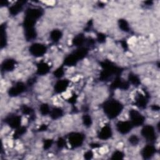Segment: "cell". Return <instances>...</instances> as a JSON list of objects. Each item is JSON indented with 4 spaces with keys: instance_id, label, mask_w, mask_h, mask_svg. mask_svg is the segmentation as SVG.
Masks as SVG:
<instances>
[{
    "instance_id": "6da1fadb",
    "label": "cell",
    "mask_w": 160,
    "mask_h": 160,
    "mask_svg": "<svg viewBox=\"0 0 160 160\" xmlns=\"http://www.w3.org/2000/svg\"><path fill=\"white\" fill-rule=\"evenodd\" d=\"M123 109L122 104L115 100H110L104 105V111L110 118H114L121 113Z\"/></svg>"
},
{
    "instance_id": "7a4b0ae2",
    "label": "cell",
    "mask_w": 160,
    "mask_h": 160,
    "mask_svg": "<svg viewBox=\"0 0 160 160\" xmlns=\"http://www.w3.org/2000/svg\"><path fill=\"white\" fill-rule=\"evenodd\" d=\"M129 116L131 118V123L133 126H139L144 123V116L136 110H131L129 112Z\"/></svg>"
},
{
    "instance_id": "3957f363",
    "label": "cell",
    "mask_w": 160,
    "mask_h": 160,
    "mask_svg": "<svg viewBox=\"0 0 160 160\" xmlns=\"http://www.w3.org/2000/svg\"><path fill=\"white\" fill-rule=\"evenodd\" d=\"M29 51L33 56L39 57L43 56L46 53V48L43 44L39 43H35L32 44L29 48Z\"/></svg>"
},
{
    "instance_id": "277c9868",
    "label": "cell",
    "mask_w": 160,
    "mask_h": 160,
    "mask_svg": "<svg viewBox=\"0 0 160 160\" xmlns=\"http://www.w3.org/2000/svg\"><path fill=\"white\" fill-rule=\"evenodd\" d=\"M84 136L80 133H73L69 135V141L73 147L76 148L81 146L83 142Z\"/></svg>"
},
{
    "instance_id": "5b68a950",
    "label": "cell",
    "mask_w": 160,
    "mask_h": 160,
    "mask_svg": "<svg viewBox=\"0 0 160 160\" xmlns=\"http://www.w3.org/2000/svg\"><path fill=\"white\" fill-rule=\"evenodd\" d=\"M141 134L144 138H145L148 140V141H152L155 139V134H156V133H155L153 127H152L151 126H149V125H148V126H144L143 128L141 131Z\"/></svg>"
},
{
    "instance_id": "8992f818",
    "label": "cell",
    "mask_w": 160,
    "mask_h": 160,
    "mask_svg": "<svg viewBox=\"0 0 160 160\" xmlns=\"http://www.w3.org/2000/svg\"><path fill=\"white\" fill-rule=\"evenodd\" d=\"M42 11L39 8H31L26 11V18L29 19L33 21H36L42 15Z\"/></svg>"
},
{
    "instance_id": "52a82bcc",
    "label": "cell",
    "mask_w": 160,
    "mask_h": 160,
    "mask_svg": "<svg viewBox=\"0 0 160 160\" xmlns=\"http://www.w3.org/2000/svg\"><path fill=\"white\" fill-rule=\"evenodd\" d=\"M133 127L131 122L120 121L117 124V129L121 134H126L129 133Z\"/></svg>"
},
{
    "instance_id": "ba28073f",
    "label": "cell",
    "mask_w": 160,
    "mask_h": 160,
    "mask_svg": "<svg viewBox=\"0 0 160 160\" xmlns=\"http://www.w3.org/2000/svg\"><path fill=\"white\" fill-rule=\"evenodd\" d=\"M25 88H25V86L23 83H18L14 86L12 87L9 89V94L10 96H18L19 94H21L23 92H24Z\"/></svg>"
},
{
    "instance_id": "9c48e42d",
    "label": "cell",
    "mask_w": 160,
    "mask_h": 160,
    "mask_svg": "<svg viewBox=\"0 0 160 160\" xmlns=\"http://www.w3.org/2000/svg\"><path fill=\"white\" fill-rule=\"evenodd\" d=\"M21 117L18 116H10L7 119V123L10 126L13 128H18L20 126V124H21Z\"/></svg>"
},
{
    "instance_id": "30bf717a",
    "label": "cell",
    "mask_w": 160,
    "mask_h": 160,
    "mask_svg": "<svg viewBox=\"0 0 160 160\" xmlns=\"http://www.w3.org/2000/svg\"><path fill=\"white\" fill-rule=\"evenodd\" d=\"M111 135L112 131L111 127H109V126H105L101 129V131H100L99 133V138L101 139L105 140L109 139L111 136Z\"/></svg>"
},
{
    "instance_id": "8fae6325",
    "label": "cell",
    "mask_w": 160,
    "mask_h": 160,
    "mask_svg": "<svg viewBox=\"0 0 160 160\" xmlns=\"http://www.w3.org/2000/svg\"><path fill=\"white\" fill-rule=\"evenodd\" d=\"M69 82L66 79L60 80L56 85H55V91L58 93H63L64 91H66L68 86Z\"/></svg>"
},
{
    "instance_id": "7c38bea8",
    "label": "cell",
    "mask_w": 160,
    "mask_h": 160,
    "mask_svg": "<svg viewBox=\"0 0 160 160\" xmlns=\"http://www.w3.org/2000/svg\"><path fill=\"white\" fill-rule=\"evenodd\" d=\"M15 62L13 59H7L2 64V69L4 71H9L13 70L14 68Z\"/></svg>"
},
{
    "instance_id": "4fadbf2b",
    "label": "cell",
    "mask_w": 160,
    "mask_h": 160,
    "mask_svg": "<svg viewBox=\"0 0 160 160\" xmlns=\"http://www.w3.org/2000/svg\"><path fill=\"white\" fill-rule=\"evenodd\" d=\"M49 70V66L48 65L45 63H40L38 65V69H37V73L39 74L44 75L46 74Z\"/></svg>"
},
{
    "instance_id": "5bb4252c",
    "label": "cell",
    "mask_w": 160,
    "mask_h": 160,
    "mask_svg": "<svg viewBox=\"0 0 160 160\" xmlns=\"http://www.w3.org/2000/svg\"><path fill=\"white\" fill-rule=\"evenodd\" d=\"M155 152V149L152 146H147L145 147L142 152L143 156L145 158H148L152 156Z\"/></svg>"
},
{
    "instance_id": "9a60e30c",
    "label": "cell",
    "mask_w": 160,
    "mask_h": 160,
    "mask_svg": "<svg viewBox=\"0 0 160 160\" xmlns=\"http://www.w3.org/2000/svg\"><path fill=\"white\" fill-rule=\"evenodd\" d=\"M22 7L23 4L21 3V2H18L9 8V12L13 15H16L19 11H21Z\"/></svg>"
},
{
    "instance_id": "2e32d148",
    "label": "cell",
    "mask_w": 160,
    "mask_h": 160,
    "mask_svg": "<svg viewBox=\"0 0 160 160\" xmlns=\"http://www.w3.org/2000/svg\"><path fill=\"white\" fill-rule=\"evenodd\" d=\"M78 61V59L77 57L75 56V54H71L69 55V56H68L66 59H65L64 63L68 66H72V65H74L77 63Z\"/></svg>"
},
{
    "instance_id": "e0dca14e",
    "label": "cell",
    "mask_w": 160,
    "mask_h": 160,
    "mask_svg": "<svg viewBox=\"0 0 160 160\" xmlns=\"http://www.w3.org/2000/svg\"><path fill=\"white\" fill-rule=\"evenodd\" d=\"M50 36H51V38L53 41L57 42L61 38L62 33L61 31H59V30L55 29V30H53V31L51 33Z\"/></svg>"
},
{
    "instance_id": "ac0fdd59",
    "label": "cell",
    "mask_w": 160,
    "mask_h": 160,
    "mask_svg": "<svg viewBox=\"0 0 160 160\" xmlns=\"http://www.w3.org/2000/svg\"><path fill=\"white\" fill-rule=\"evenodd\" d=\"M50 115L53 119H58L63 115V111L60 108H55L53 109L51 111H50Z\"/></svg>"
},
{
    "instance_id": "d6986e66",
    "label": "cell",
    "mask_w": 160,
    "mask_h": 160,
    "mask_svg": "<svg viewBox=\"0 0 160 160\" xmlns=\"http://www.w3.org/2000/svg\"><path fill=\"white\" fill-rule=\"evenodd\" d=\"M25 36H26V38L27 40L32 39L36 37V31H35L34 28L26 29Z\"/></svg>"
},
{
    "instance_id": "ffe728a7",
    "label": "cell",
    "mask_w": 160,
    "mask_h": 160,
    "mask_svg": "<svg viewBox=\"0 0 160 160\" xmlns=\"http://www.w3.org/2000/svg\"><path fill=\"white\" fill-rule=\"evenodd\" d=\"M119 24L120 28H121L123 31H129L128 23H127L126 20L119 19Z\"/></svg>"
},
{
    "instance_id": "44dd1931",
    "label": "cell",
    "mask_w": 160,
    "mask_h": 160,
    "mask_svg": "<svg viewBox=\"0 0 160 160\" xmlns=\"http://www.w3.org/2000/svg\"><path fill=\"white\" fill-rule=\"evenodd\" d=\"M147 103V101L146 98H145L144 96H143L142 95L141 96H139L138 98H137V104L139 107L141 108H144L146 106Z\"/></svg>"
},
{
    "instance_id": "7402d4cb",
    "label": "cell",
    "mask_w": 160,
    "mask_h": 160,
    "mask_svg": "<svg viewBox=\"0 0 160 160\" xmlns=\"http://www.w3.org/2000/svg\"><path fill=\"white\" fill-rule=\"evenodd\" d=\"M84 42V37L81 35H79L76 36L73 40V43L76 45V46H80Z\"/></svg>"
},
{
    "instance_id": "603a6c76",
    "label": "cell",
    "mask_w": 160,
    "mask_h": 160,
    "mask_svg": "<svg viewBox=\"0 0 160 160\" xmlns=\"http://www.w3.org/2000/svg\"><path fill=\"white\" fill-rule=\"evenodd\" d=\"M129 81H131V83L134 84L138 85L140 83L139 79H138V78L135 74H129Z\"/></svg>"
},
{
    "instance_id": "cb8c5ba5",
    "label": "cell",
    "mask_w": 160,
    "mask_h": 160,
    "mask_svg": "<svg viewBox=\"0 0 160 160\" xmlns=\"http://www.w3.org/2000/svg\"><path fill=\"white\" fill-rule=\"evenodd\" d=\"M83 121L84 124L86 126H90L92 123L91 118L89 116V115H84L83 118Z\"/></svg>"
},
{
    "instance_id": "d4e9b609",
    "label": "cell",
    "mask_w": 160,
    "mask_h": 160,
    "mask_svg": "<svg viewBox=\"0 0 160 160\" xmlns=\"http://www.w3.org/2000/svg\"><path fill=\"white\" fill-rule=\"evenodd\" d=\"M40 111H41V114L43 115H46L48 114L50 112L49 106L46 104H42L41 107H40Z\"/></svg>"
},
{
    "instance_id": "484cf974",
    "label": "cell",
    "mask_w": 160,
    "mask_h": 160,
    "mask_svg": "<svg viewBox=\"0 0 160 160\" xmlns=\"http://www.w3.org/2000/svg\"><path fill=\"white\" fill-rule=\"evenodd\" d=\"M63 74H64V71L62 68H59L57 69L54 73V76L57 78H61V76H63Z\"/></svg>"
},
{
    "instance_id": "4316f807",
    "label": "cell",
    "mask_w": 160,
    "mask_h": 160,
    "mask_svg": "<svg viewBox=\"0 0 160 160\" xmlns=\"http://www.w3.org/2000/svg\"><path fill=\"white\" fill-rule=\"evenodd\" d=\"M129 141L132 144L134 145V144H138V143L139 142V139L136 136H135V135H133V136H131V137L129 138Z\"/></svg>"
},
{
    "instance_id": "83f0119b",
    "label": "cell",
    "mask_w": 160,
    "mask_h": 160,
    "mask_svg": "<svg viewBox=\"0 0 160 160\" xmlns=\"http://www.w3.org/2000/svg\"><path fill=\"white\" fill-rule=\"evenodd\" d=\"M123 157V154L121 151H116L113 154V159H121Z\"/></svg>"
},
{
    "instance_id": "f1b7e54d",
    "label": "cell",
    "mask_w": 160,
    "mask_h": 160,
    "mask_svg": "<svg viewBox=\"0 0 160 160\" xmlns=\"http://www.w3.org/2000/svg\"><path fill=\"white\" fill-rule=\"evenodd\" d=\"M25 132H26V128L24 127L18 128L17 131L16 133V135L17 136H21V134H23Z\"/></svg>"
},
{
    "instance_id": "f546056e",
    "label": "cell",
    "mask_w": 160,
    "mask_h": 160,
    "mask_svg": "<svg viewBox=\"0 0 160 160\" xmlns=\"http://www.w3.org/2000/svg\"><path fill=\"white\" fill-rule=\"evenodd\" d=\"M52 143H53V141L51 139L46 140V141H45V143H44V148L45 149H48L49 148H50L51 146Z\"/></svg>"
},
{
    "instance_id": "4dcf8cb0",
    "label": "cell",
    "mask_w": 160,
    "mask_h": 160,
    "mask_svg": "<svg viewBox=\"0 0 160 160\" xmlns=\"http://www.w3.org/2000/svg\"><path fill=\"white\" fill-rule=\"evenodd\" d=\"M23 113L24 114H30L31 112V109L30 108L28 107V106H24V108H23Z\"/></svg>"
},
{
    "instance_id": "1f68e13d",
    "label": "cell",
    "mask_w": 160,
    "mask_h": 160,
    "mask_svg": "<svg viewBox=\"0 0 160 160\" xmlns=\"http://www.w3.org/2000/svg\"><path fill=\"white\" fill-rule=\"evenodd\" d=\"M57 144H58V146L59 148H62L64 146V139H62V138H60L58 139V143H57Z\"/></svg>"
},
{
    "instance_id": "d6a6232c",
    "label": "cell",
    "mask_w": 160,
    "mask_h": 160,
    "mask_svg": "<svg viewBox=\"0 0 160 160\" xmlns=\"http://www.w3.org/2000/svg\"><path fill=\"white\" fill-rule=\"evenodd\" d=\"M105 39H106V37H105V36L104 34H99L98 36V41L99 42H103L104 41Z\"/></svg>"
},
{
    "instance_id": "836d02e7",
    "label": "cell",
    "mask_w": 160,
    "mask_h": 160,
    "mask_svg": "<svg viewBox=\"0 0 160 160\" xmlns=\"http://www.w3.org/2000/svg\"><path fill=\"white\" fill-rule=\"evenodd\" d=\"M93 153L91 151H88V152H86V153H85L84 157L86 159H91L93 157Z\"/></svg>"
},
{
    "instance_id": "e575fe53",
    "label": "cell",
    "mask_w": 160,
    "mask_h": 160,
    "mask_svg": "<svg viewBox=\"0 0 160 160\" xmlns=\"http://www.w3.org/2000/svg\"><path fill=\"white\" fill-rule=\"evenodd\" d=\"M46 129V126H45V125H43V126H42L41 127V128L39 129V130H40V131H44V130H45Z\"/></svg>"
}]
</instances>
